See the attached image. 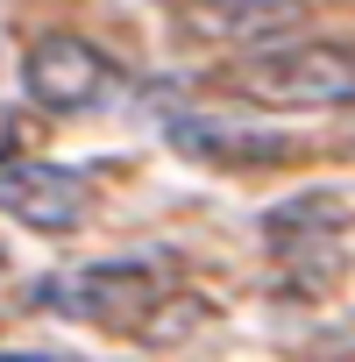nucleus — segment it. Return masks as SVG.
<instances>
[{
	"label": "nucleus",
	"instance_id": "nucleus-1",
	"mask_svg": "<svg viewBox=\"0 0 355 362\" xmlns=\"http://www.w3.org/2000/svg\"><path fill=\"white\" fill-rule=\"evenodd\" d=\"M228 78L256 107H305V114L355 107V50L348 43H277V50L242 57Z\"/></svg>",
	"mask_w": 355,
	"mask_h": 362
},
{
	"label": "nucleus",
	"instance_id": "nucleus-2",
	"mask_svg": "<svg viewBox=\"0 0 355 362\" xmlns=\"http://www.w3.org/2000/svg\"><path fill=\"white\" fill-rule=\"evenodd\" d=\"M36 298H43V313L114 327V334H142L149 313L163 305V263H86V270L50 277Z\"/></svg>",
	"mask_w": 355,
	"mask_h": 362
},
{
	"label": "nucleus",
	"instance_id": "nucleus-3",
	"mask_svg": "<svg viewBox=\"0 0 355 362\" xmlns=\"http://www.w3.org/2000/svg\"><path fill=\"white\" fill-rule=\"evenodd\" d=\"M0 214L22 221L29 235H78L86 214H93V192H86V177L64 170V163L15 156V163H0Z\"/></svg>",
	"mask_w": 355,
	"mask_h": 362
},
{
	"label": "nucleus",
	"instance_id": "nucleus-4",
	"mask_svg": "<svg viewBox=\"0 0 355 362\" xmlns=\"http://www.w3.org/2000/svg\"><path fill=\"white\" fill-rule=\"evenodd\" d=\"M22 78H29V100H36L43 114H86V107L107 100L114 64H107L86 36H64V29H57V36H36V43H29Z\"/></svg>",
	"mask_w": 355,
	"mask_h": 362
},
{
	"label": "nucleus",
	"instance_id": "nucleus-5",
	"mask_svg": "<svg viewBox=\"0 0 355 362\" xmlns=\"http://www.w3.org/2000/svg\"><path fill=\"white\" fill-rule=\"evenodd\" d=\"M185 15L199 36H221V43H256V36H277L305 15V0H185Z\"/></svg>",
	"mask_w": 355,
	"mask_h": 362
},
{
	"label": "nucleus",
	"instance_id": "nucleus-6",
	"mask_svg": "<svg viewBox=\"0 0 355 362\" xmlns=\"http://www.w3.org/2000/svg\"><path fill=\"white\" fill-rule=\"evenodd\" d=\"M170 142L185 156H206V163H270V156H284V142H256L249 128H228V121H206V114H178Z\"/></svg>",
	"mask_w": 355,
	"mask_h": 362
},
{
	"label": "nucleus",
	"instance_id": "nucleus-7",
	"mask_svg": "<svg viewBox=\"0 0 355 362\" xmlns=\"http://www.w3.org/2000/svg\"><path fill=\"white\" fill-rule=\"evenodd\" d=\"M15 156H22V121L0 107V163H15Z\"/></svg>",
	"mask_w": 355,
	"mask_h": 362
},
{
	"label": "nucleus",
	"instance_id": "nucleus-8",
	"mask_svg": "<svg viewBox=\"0 0 355 362\" xmlns=\"http://www.w3.org/2000/svg\"><path fill=\"white\" fill-rule=\"evenodd\" d=\"M0 362H71V355H22L15 348V355H0Z\"/></svg>",
	"mask_w": 355,
	"mask_h": 362
}]
</instances>
